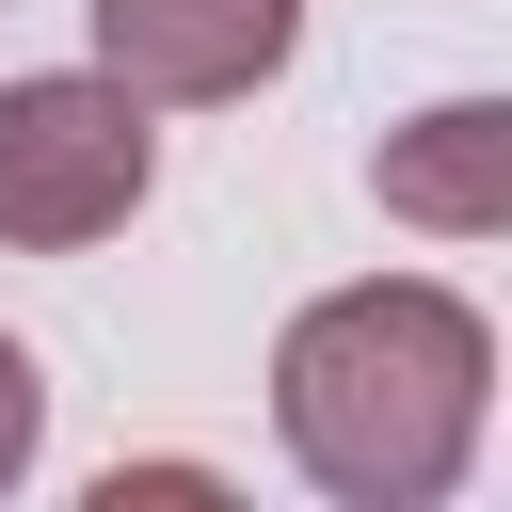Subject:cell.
Masks as SVG:
<instances>
[{
    "label": "cell",
    "mask_w": 512,
    "mask_h": 512,
    "mask_svg": "<svg viewBox=\"0 0 512 512\" xmlns=\"http://www.w3.org/2000/svg\"><path fill=\"white\" fill-rule=\"evenodd\" d=\"M160 192V112L96 64L0 80V256H96Z\"/></svg>",
    "instance_id": "2"
},
{
    "label": "cell",
    "mask_w": 512,
    "mask_h": 512,
    "mask_svg": "<svg viewBox=\"0 0 512 512\" xmlns=\"http://www.w3.org/2000/svg\"><path fill=\"white\" fill-rule=\"evenodd\" d=\"M32 464H48V368H32L16 336H0V496H16Z\"/></svg>",
    "instance_id": "5"
},
{
    "label": "cell",
    "mask_w": 512,
    "mask_h": 512,
    "mask_svg": "<svg viewBox=\"0 0 512 512\" xmlns=\"http://www.w3.org/2000/svg\"><path fill=\"white\" fill-rule=\"evenodd\" d=\"M80 32H96V80H128L144 112H224L288 80L304 0H80Z\"/></svg>",
    "instance_id": "3"
},
{
    "label": "cell",
    "mask_w": 512,
    "mask_h": 512,
    "mask_svg": "<svg viewBox=\"0 0 512 512\" xmlns=\"http://www.w3.org/2000/svg\"><path fill=\"white\" fill-rule=\"evenodd\" d=\"M368 192H384V224H416V240H496V224H512V96H432L416 128H384Z\"/></svg>",
    "instance_id": "4"
},
{
    "label": "cell",
    "mask_w": 512,
    "mask_h": 512,
    "mask_svg": "<svg viewBox=\"0 0 512 512\" xmlns=\"http://www.w3.org/2000/svg\"><path fill=\"white\" fill-rule=\"evenodd\" d=\"M496 416V320L432 272H352L272 336V432L336 512H448Z\"/></svg>",
    "instance_id": "1"
}]
</instances>
